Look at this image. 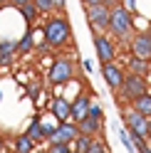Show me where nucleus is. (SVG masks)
Here are the masks:
<instances>
[{"instance_id": "nucleus-1", "label": "nucleus", "mask_w": 151, "mask_h": 153, "mask_svg": "<svg viewBox=\"0 0 151 153\" xmlns=\"http://www.w3.org/2000/svg\"><path fill=\"white\" fill-rule=\"evenodd\" d=\"M42 37L52 50H62L72 42V25L67 20V15H50L42 25Z\"/></svg>"}, {"instance_id": "nucleus-2", "label": "nucleus", "mask_w": 151, "mask_h": 153, "mask_svg": "<svg viewBox=\"0 0 151 153\" xmlns=\"http://www.w3.org/2000/svg\"><path fill=\"white\" fill-rule=\"evenodd\" d=\"M134 32V13L124 5H117L109 10V35L117 40H129Z\"/></svg>"}, {"instance_id": "nucleus-3", "label": "nucleus", "mask_w": 151, "mask_h": 153, "mask_svg": "<svg viewBox=\"0 0 151 153\" xmlns=\"http://www.w3.org/2000/svg\"><path fill=\"white\" fill-rule=\"evenodd\" d=\"M149 91V82H146V76H141V74H126L124 76V84H121V89L117 91L119 97H121V101L124 104H131L134 99H139V97H144V94Z\"/></svg>"}, {"instance_id": "nucleus-4", "label": "nucleus", "mask_w": 151, "mask_h": 153, "mask_svg": "<svg viewBox=\"0 0 151 153\" xmlns=\"http://www.w3.org/2000/svg\"><path fill=\"white\" fill-rule=\"evenodd\" d=\"M47 79H50V84H55V87L70 84L74 79V62L70 59V57H57V59L52 62V67H50Z\"/></svg>"}, {"instance_id": "nucleus-5", "label": "nucleus", "mask_w": 151, "mask_h": 153, "mask_svg": "<svg viewBox=\"0 0 151 153\" xmlns=\"http://www.w3.org/2000/svg\"><path fill=\"white\" fill-rule=\"evenodd\" d=\"M124 128L129 131V136L131 138H144L149 141V119L146 116H141V114H136L134 109H129L124 111Z\"/></svg>"}, {"instance_id": "nucleus-6", "label": "nucleus", "mask_w": 151, "mask_h": 153, "mask_svg": "<svg viewBox=\"0 0 151 153\" xmlns=\"http://www.w3.org/2000/svg\"><path fill=\"white\" fill-rule=\"evenodd\" d=\"M92 45H94V54H97V62H99V64H109V62L117 59V45H114V40L107 37L104 32H97V35H94Z\"/></svg>"}, {"instance_id": "nucleus-7", "label": "nucleus", "mask_w": 151, "mask_h": 153, "mask_svg": "<svg viewBox=\"0 0 151 153\" xmlns=\"http://www.w3.org/2000/svg\"><path fill=\"white\" fill-rule=\"evenodd\" d=\"M87 22L92 27V32H109V7L102 5H89L87 7Z\"/></svg>"}, {"instance_id": "nucleus-8", "label": "nucleus", "mask_w": 151, "mask_h": 153, "mask_svg": "<svg viewBox=\"0 0 151 153\" xmlns=\"http://www.w3.org/2000/svg\"><path fill=\"white\" fill-rule=\"evenodd\" d=\"M102 76H104V82H107V87L111 89V91H119L121 89V84H124V76H126V72L121 69L119 64H114V62H109V64H102Z\"/></svg>"}, {"instance_id": "nucleus-9", "label": "nucleus", "mask_w": 151, "mask_h": 153, "mask_svg": "<svg viewBox=\"0 0 151 153\" xmlns=\"http://www.w3.org/2000/svg\"><path fill=\"white\" fill-rule=\"evenodd\" d=\"M79 136V126L74 121H64V123H57L55 128V136L50 138V143H74V138Z\"/></svg>"}, {"instance_id": "nucleus-10", "label": "nucleus", "mask_w": 151, "mask_h": 153, "mask_svg": "<svg viewBox=\"0 0 151 153\" xmlns=\"http://www.w3.org/2000/svg\"><path fill=\"white\" fill-rule=\"evenodd\" d=\"M50 114L57 119V123L72 121V101H70L67 97H55V99L50 101Z\"/></svg>"}, {"instance_id": "nucleus-11", "label": "nucleus", "mask_w": 151, "mask_h": 153, "mask_svg": "<svg viewBox=\"0 0 151 153\" xmlns=\"http://www.w3.org/2000/svg\"><path fill=\"white\" fill-rule=\"evenodd\" d=\"M131 54L141 57V59H151V35L149 32L131 37Z\"/></svg>"}, {"instance_id": "nucleus-12", "label": "nucleus", "mask_w": 151, "mask_h": 153, "mask_svg": "<svg viewBox=\"0 0 151 153\" xmlns=\"http://www.w3.org/2000/svg\"><path fill=\"white\" fill-rule=\"evenodd\" d=\"M89 104H92V97H89V94H77V99L72 101V121H74V123H79L82 119H87Z\"/></svg>"}, {"instance_id": "nucleus-13", "label": "nucleus", "mask_w": 151, "mask_h": 153, "mask_svg": "<svg viewBox=\"0 0 151 153\" xmlns=\"http://www.w3.org/2000/svg\"><path fill=\"white\" fill-rule=\"evenodd\" d=\"M15 57H17V42L15 40H7V37L0 40V67L13 64Z\"/></svg>"}, {"instance_id": "nucleus-14", "label": "nucleus", "mask_w": 151, "mask_h": 153, "mask_svg": "<svg viewBox=\"0 0 151 153\" xmlns=\"http://www.w3.org/2000/svg\"><path fill=\"white\" fill-rule=\"evenodd\" d=\"M126 67L131 74H141V76H149V72H151L149 59H141V57H134V54L126 57Z\"/></svg>"}, {"instance_id": "nucleus-15", "label": "nucleus", "mask_w": 151, "mask_h": 153, "mask_svg": "<svg viewBox=\"0 0 151 153\" xmlns=\"http://www.w3.org/2000/svg\"><path fill=\"white\" fill-rule=\"evenodd\" d=\"M77 126H79V133H87V136H94V138H97L99 133H102L104 121H97V119H89V116H87V119H82Z\"/></svg>"}, {"instance_id": "nucleus-16", "label": "nucleus", "mask_w": 151, "mask_h": 153, "mask_svg": "<svg viewBox=\"0 0 151 153\" xmlns=\"http://www.w3.org/2000/svg\"><path fill=\"white\" fill-rule=\"evenodd\" d=\"M131 109H134L136 114H141V116H151V91H146L144 97H139V99H134L131 101Z\"/></svg>"}, {"instance_id": "nucleus-17", "label": "nucleus", "mask_w": 151, "mask_h": 153, "mask_svg": "<svg viewBox=\"0 0 151 153\" xmlns=\"http://www.w3.org/2000/svg\"><path fill=\"white\" fill-rule=\"evenodd\" d=\"M13 146H15V153H35V146H37V143L27 136V133H20V136L15 138Z\"/></svg>"}, {"instance_id": "nucleus-18", "label": "nucleus", "mask_w": 151, "mask_h": 153, "mask_svg": "<svg viewBox=\"0 0 151 153\" xmlns=\"http://www.w3.org/2000/svg\"><path fill=\"white\" fill-rule=\"evenodd\" d=\"M35 50V35L32 30H25V35L17 40V54H30Z\"/></svg>"}, {"instance_id": "nucleus-19", "label": "nucleus", "mask_w": 151, "mask_h": 153, "mask_svg": "<svg viewBox=\"0 0 151 153\" xmlns=\"http://www.w3.org/2000/svg\"><path fill=\"white\" fill-rule=\"evenodd\" d=\"M25 133H27L35 143H40V141H42V119H40V116H32V121L27 123V131H25Z\"/></svg>"}, {"instance_id": "nucleus-20", "label": "nucleus", "mask_w": 151, "mask_h": 153, "mask_svg": "<svg viewBox=\"0 0 151 153\" xmlns=\"http://www.w3.org/2000/svg\"><path fill=\"white\" fill-rule=\"evenodd\" d=\"M17 10H20L22 20H25L27 25H32V22L37 20V15H40V10H37V5H35V3H27V5H22V7H17Z\"/></svg>"}, {"instance_id": "nucleus-21", "label": "nucleus", "mask_w": 151, "mask_h": 153, "mask_svg": "<svg viewBox=\"0 0 151 153\" xmlns=\"http://www.w3.org/2000/svg\"><path fill=\"white\" fill-rule=\"evenodd\" d=\"M92 141H94V136L79 133V136L74 138V143H72V151H77V153H87V151H89V146H92Z\"/></svg>"}, {"instance_id": "nucleus-22", "label": "nucleus", "mask_w": 151, "mask_h": 153, "mask_svg": "<svg viewBox=\"0 0 151 153\" xmlns=\"http://www.w3.org/2000/svg\"><path fill=\"white\" fill-rule=\"evenodd\" d=\"M117 136H119V141H121V146L126 148V153H136V146H134V141H131L129 131H126L124 126H119V128H117Z\"/></svg>"}, {"instance_id": "nucleus-23", "label": "nucleus", "mask_w": 151, "mask_h": 153, "mask_svg": "<svg viewBox=\"0 0 151 153\" xmlns=\"http://www.w3.org/2000/svg\"><path fill=\"white\" fill-rule=\"evenodd\" d=\"M89 119H97V121H104V109H102V104L99 101H92L89 104V114H87Z\"/></svg>"}, {"instance_id": "nucleus-24", "label": "nucleus", "mask_w": 151, "mask_h": 153, "mask_svg": "<svg viewBox=\"0 0 151 153\" xmlns=\"http://www.w3.org/2000/svg\"><path fill=\"white\" fill-rule=\"evenodd\" d=\"M32 3L37 5V10H40L42 15H52L55 13V3L52 0H32Z\"/></svg>"}, {"instance_id": "nucleus-25", "label": "nucleus", "mask_w": 151, "mask_h": 153, "mask_svg": "<svg viewBox=\"0 0 151 153\" xmlns=\"http://www.w3.org/2000/svg\"><path fill=\"white\" fill-rule=\"evenodd\" d=\"M47 153H72V146L70 143H50Z\"/></svg>"}, {"instance_id": "nucleus-26", "label": "nucleus", "mask_w": 151, "mask_h": 153, "mask_svg": "<svg viewBox=\"0 0 151 153\" xmlns=\"http://www.w3.org/2000/svg\"><path fill=\"white\" fill-rule=\"evenodd\" d=\"M87 153H109V148H107V143H104V141H99V138H94Z\"/></svg>"}, {"instance_id": "nucleus-27", "label": "nucleus", "mask_w": 151, "mask_h": 153, "mask_svg": "<svg viewBox=\"0 0 151 153\" xmlns=\"http://www.w3.org/2000/svg\"><path fill=\"white\" fill-rule=\"evenodd\" d=\"M40 91H42L40 82H32L30 87H27V94H30V99H37V97H40Z\"/></svg>"}, {"instance_id": "nucleus-28", "label": "nucleus", "mask_w": 151, "mask_h": 153, "mask_svg": "<svg viewBox=\"0 0 151 153\" xmlns=\"http://www.w3.org/2000/svg\"><path fill=\"white\" fill-rule=\"evenodd\" d=\"M52 3H55V13L64 15V10H67V0H52Z\"/></svg>"}, {"instance_id": "nucleus-29", "label": "nucleus", "mask_w": 151, "mask_h": 153, "mask_svg": "<svg viewBox=\"0 0 151 153\" xmlns=\"http://www.w3.org/2000/svg\"><path fill=\"white\" fill-rule=\"evenodd\" d=\"M121 5H124L126 10H131V13L136 10V0H121Z\"/></svg>"}, {"instance_id": "nucleus-30", "label": "nucleus", "mask_w": 151, "mask_h": 153, "mask_svg": "<svg viewBox=\"0 0 151 153\" xmlns=\"http://www.w3.org/2000/svg\"><path fill=\"white\" fill-rule=\"evenodd\" d=\"M82 67H84V72H94V62L92 59H82Z\"/></svg>"}, {"instance_id": "nucleus-31", "label": "nucleus", "mask_w": 151, "mask_h": 153, "mask_svg": "<svg viewBox=\"0 0 151 153\" xmlns=\"http://www.w3.org/2000/svg\"><path fill=\"white\" fill-rule=\"evenodd\" d=\"M102 3H104V0H82L84 7H89V5H102Z\"/></svg>"}, {"instance_id": "nucleus-32", "label": "nucleus", "mask_w": 151, "mask_h": 153, "mask_svg": "<svg viewBox=\"0 0 151 153\" xmlns=\"http://www.w3.org/2000/svg\"><path fill=\"white\" fill-rule=\"evenodd\" d=\"M27 3H32V0H10V5H15V7H22Z\"/></svg>"}, {"instance_id": "nucleus-33", "label": "nucleus", "mask_w": 151, "mask_h": 153, "mask_svg": "<svg viewBox=\"0 0 151 153\" xmlns=\"http://www.w3.org/2000/svg\"><path fill=\"white\" fill-rule=\"evenodd\" d=\"M0 153H5V143H3V138H0Z\"/></svg>"}, {"instance_id": "nucleus-34", "label": "nucleus", "mask_w": 151, "mask_h": 153, "mask_svg": "<svg viewBox=\"0 0 151 153\" xmlns=\"http://www.w3.org/2000/svg\"><path fill=\"white\" fill-rule=\"evenodd\" d=\"M149 141H151V116H149Z\"/></svg>"}, {"instance_id": "nucleus-35", "label": "nucleus", "mask_w": 151, "mask_h": 153, "mask_svg": "<svg viewBox=\"0 0 151 153\" xmlns=\"http://www.w3.org/2000/svg\"><path fill=\"white\" fill-rule=\"evenodd\" d=\"M3 5H10V0H0V7H3Z\"/></svg>"}, {"instance_id": "nucleus-36", "label": "nucleus", "mask_w": 151, "mask_h": 153, "mask_svg": "<svg viewBox=\"0 0 151 153\" xmlns=\"http://www.w3.org/2000/svg\"><path fill=\"white\" fill-rule=\"evenodd\" d=\"M149 35H151V25H149Z\"/></svg>"}, {"instance_id": "nucleus-37", "label": "nucleus", "mask_w": 151, "mask_h": 153, "mask_svg": "<svg viewBox=\"0 0 151 153\" xmlns=\"http://www.w3.org/2000/svg\"><path fill=\"white\" fill-rule=\"evenodd\" d=\"M149 91H151V84H149Z\"/></svg>"}, {"instance_id": "nucleus-38", "label": "nucleus", "mask_w": 151, "mask_h": 153, "mask_svg": "<svg viewBox=\"0 0 151 153\" xmlns=\"http://www.w3.org/2000/svg\"><path fill=\"white\" fill-rule=\"evenodd\" d=\"M72 153H77V151H72Z\"/></svg>"}]
</instances>
